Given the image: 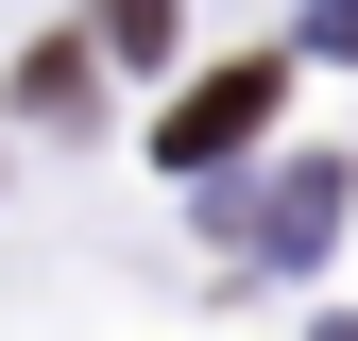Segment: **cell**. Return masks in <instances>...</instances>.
Returning <instances> with one entry per match:
<instances>
[{
    "mask_svg": "<svg viewBox=\"0 0 358 341\" xmlns=\"http://www.w3.org/2000/svg\"><path fill=\"white\" fill-rule=\"evenodd\" d=\"M17 103H34V119H85V52H69V34H52L34 68H17Z\"/></svg>",
    "mask_w": 358,
    "mask_h": 341,
    "instance_id": "cell-3",
    "label": "cell"
},
{
    "mask_svg": "<svg viewBox=\"0 0 358 341\" xmlns=\"http://www.w3.org/2000/svg\"><path fill=\"white\" fill-rule=\"evenodd\" d=\"M171 34H188V17H171V0H103V52H120V68H154Z\"/></svg>",
    "mask_w": 358,
    "mask_h": 341,
    "instance_id": "cell-2",
    "label": "cell"
},
{
    "mask_svg": "<svg viewBox=\"0 0 358 341\" xmlns=\"http://www.w3.org/2000/svg\"><path fill=\"white\" fill-rule=\"evenodd\" d=\"M273 103H290V68H273V52H256V68H205L188 103H171V137H154V154H171V170H222L239 137H273Z\"/></svg>",
    "mask_w": 358,
    "mask_h": 341,
    "instance_id": "cell-1",
    "label": "cell"
}]
</instances>
